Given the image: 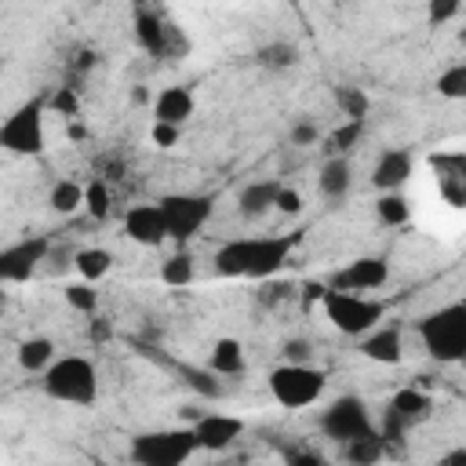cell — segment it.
Instances as JSON below:
<instances>
[{"instance_id":"1","label":"cell","mask_w":466,"mask_h":466,"mask_svg":"<svg viewBox=\"0 0 466 466\" xmlns=\"http://www.w3.org/2000/svg\"><path fill=\"white\" fill-rule=\"evenodd\" d=\"M299 244V233H258V237H233L215 251V273L237 280H266L284 269Z\"/></svg>"},{"instance_id":"2","label":"cell","mask_w":466,"mask_h":466,"mask_svg":"<svg viewBox=\"0 0 466 466\" xmlns=\"http://www.w3.org/2000/svg\"><path fill=\"white\" fill-rule=\"evenodd\" d=\"M415 335L430 360L462 364L466 360V299H451L415 320Z\"/></svg>"},{"instance_id":"3","label":"cell","mask_w":466,"mask_h":466,"mask_svg":"<svg viewBox=\"0 0 466 466\" xmlns=\"http://www.w3.org/2000/svg\"><path fill=\"white\" fill-rule=\"evenodd\" d=\"M40 386L51 400L58 404H73V408H91L98 400V390H102V379H98V368L91 357L84 353H66V357H55L47 364V371L40 375Z\"/></svg>"},{"instance_id":"4","label":"cell","mask_w":466,"mask_h":466,"mask_svg":"<svg viewBox=\"0 0 466 466\" xmlns=\"http://www.w3.org/2000/svg\"><path fill=\"white\" fill-rule=\"evenodd\" d=\"M320 309H324L328 324L339 335H350V339H360L364 331H371L386 317L382 299H371L364 291H346V288H324L320 291Z\"/></svg>"},{"instance_id":"5","label":"cell","mask_w":466,"mask_h":466,"mask_svg":"<svg viewBox=\"0 0 466 466\" xmlns=\"http://www.w3.org/2000/svg\"><path fill=\"white\" fill-rule=\"evenodd\" d=\"M266 386H269V397H273L280 408L299 411V408H309V404H317V400L324 397L328 375H324L313 360H280V364L269 371Z\"/></svg>"},{"instance_id":"6","label":"cell","mask_w":466,"mask_h":466,"mask_svg":"<svg viewBox=\"0 0 466 466\" xmlns=\"http://www.w3.org/2000/svg\"><path fill=\"white\" fill-rule=\"evenodd\" d=\"M197 451H200V444H197L193 426L189 430H182V426L178 430H149V433L131 437V448H127L131 462H138V466H182Z\"/></svg>"},{"instance_id":"7","label":"cell","mask_w":466,"mask_h":466,"mask_svg":"<svg viewBox=\"0 0 466 466\" xmlns=\"http://www.w3.org/2000/svg\"><path fill=\"white\" fill-rule=\"evenodd\" d=\"M44 113H47V102L44 98H29V102H22L0 124V146H4V153H11V157H40L44 146H47Z\"/></svg>"},{"instance_id":"8","label":"cell","mask_w":466,"mask_h":466,"mask_svg":"<svg viewBox=\"0 0 466 466\" xmlns=\"http://www.w3.org/2000/svg\"><path fill=\"white\" fill-rule=\"evenodd\" d=\"M375 430H379V426H375V419H371V408H368V400L357 397V393H339V397L328 400L324 411H320V433H324L328 441H335V444H346V441H353V437H368V433H375Z\"/></svg>"},{"instance_id":"9","label":"cell","mask_w":466,"mask_h":466,"mask_svg":"<svg viewBox=\"0 0 466 466\" xmlns=\"http://www.w3.org/2000/svg\"><path fill=\"white\" fill-rule=\"evenodd\" d=\"M157 204H160V211L167 218V237L175 244L193 240L208 226V218L215 211V197L211 193H164Z\"/></svg>"},{"instance_id":"10","label":"cell","mask_w":466,"mask_h":466,"mask_svg":"<svg viewBox=\"0 0 466 466\" xmlns=\"http://www.w3.org/2000/svg\"><path fill=\"white\" fill-rule=\"evenodd\" d=\"M51 251V240L44 233H33V237H22L15 244H7L0 251V280L4 284H22L36 273V266L47 258Z\"/></svg>"},{"instance_id":"11","label":"cell","mask_w":466,"mask_h":466,"mask_svg":"<svg viewBox=\"0 0 466 466\" xmlns=\"http://www.w3.org/2000/svg\"><path fill=\"white\" fill-rule=\"evenodd\" d=\"M390 284V258L386 255H357L346 266H339L328 280V288H346V291H379Z\"/></svg>"},{"instance_id":"12","label":"cell","mask_w":466,"mask_h":466,"mask_svg":"<svg viewBox=\"0 0 466 466\" xmlns=\"http://www.w3.org/2000/svg\"><path fill=\"white\" fill-rule=\"evenodd\" d=\"M120 229L138 248H160L164 240H171L167 237V218H164L160 204H131L124 211V218H120Z\"/></svg>"},{"instance_id":"13","label":"cell","mask_w":466,"mask_h":466,"mask_svg":"<svg viewBox=\"0 0 466 466\" xmlns=\"http://www.w3.org/2000/svg\"><path fill=\"white\" fill-rule=\"evenodd\" d=\"M357 353L375 364H400L404 360V331L397 324H375L371 331L360 335Z\"/></svg>"},{"instance_id":"14","label":"cell","mask_w":466,"mask_h":466,"mask_svg":"<svg viewBox=\"0 0 466 466\" xmlns=\"http://www.w3.org/2000/svg\"><path fill=\"white\" fill-rule=\"evenodd\" d=\"M193 433H197V444L204 451H226L229 444L240 441L244 433V419L237 415H222V411H208L193 422Z\"/></svg>"},{"instance_id":"15","label":"cell","mask_w":466,"mask_h":466,"mask_svg":"<svg viewBox=\"0 0 466 466\" xmlns=\"http://www.w3.org/2000/svg\"><path fill=\"white\" fill-rule=\"evenodd\" d=\"M415 171V157L411 149H400V146H390L375 157V167H371V186L382 193V189H404L408 178Z\"/></svg>"},{"instance_id":"16","label":"cell","mask_w":466,"mask_h":466,"mask_svg":"<svg viewBox=\"0 0 466 466\" xmlns=\"http://www.w3.org/2000/svg\"><path fill=\"white\" fill-rule=\"evenodd\" d=\"M197 113V98L189 87L182 84H171V87H160L157 98H153V120H164V124H189V116Z\"/></svg>"},{"instance_id":"17","label":"cell","mask_w":466,"mask_h":466,"mask_svg":"<svg viewBox=\"0 0 466 466\" xmlns=\"http://www.w3.org/2000/svg\"><path fill=\"white\" fill-rule=\"evenodd\" d=\"M277 193H280V182L277 178H255L248 186H240L237 193V211L244 218H262L269 211H277Z\"/></svg>"},{"instance_id":"18","label":"cell","mask_w":466,"mask_h":466,"mask_svg":"<svg viewBox=\"0 0 466 466\" xmlns=\"http://www.w3.org/2000/svg\"><path fill=\"white\" fill-rule=\"evenodd\" d=\"M350 186H353V164H350V157L331 153L320 164V171H317V193L324 200H342L350 193Z\"/></svg>"},{"instance_id":"19","label":"cell","mask_w":466,"mask_h":466,"mask_svg":"<svg viewBox=\"0 0 466 466\" xmlns=\"http://www.w3.org/2000/svg\"><path fill=\"white\" fill-rule=\"evenodd\" d=\"M208 368L222 379H240L248 371V353H244V342L233 339V335H222L211 342V353H208Z\"/></svg>"},{"instance_id":"20","label":"cell","mask_w":466,"mask_h":466,"mask_svg":"<svg viewBox=\"0 0 466 466\" xmlns=\"http://www.w3.org/2000/svg\"><path fill=\"white\" fill-rule=\"evenodd\" d=\"M430 408H433V397H430V393H422V390H415V386H404V390L393 393L386 415H390V426H400V430H404V426L426 419Z\"/></svg>"},{"instance_id":"21","label":"cell","mask_w":466,"mask_h":466,"mask_svg":"<svg viewBox=\"0 0 466 466\" xmlns=\"http://www.w3.org/2000/svg\"><path fill=\"white\" fill-rule=\"evenodd\" d=\"M448 160H451L455 171H448V164H441V160L433 157V178H437L441 197H444L448 204L466 208V157H462V153H448Z\"/></svg>"},{"instance_id":"22","label":"cell","mask_w":466,"mask_h":466,"mask_svg":"<svg viewBox=\"0 0 466 466\" xmlns=\"http://www.w3.org/2000/svg\"><path fill=\"white\" fill-rule=\"evenodd\" d=\"M339 459L350 466H375L379 459H386V433L375 430L368 437H353V441L339 444Z\"/></svg>"},{"instance_id":"23","label":"cell","mask_w":466,"mask_h":466,"mask_svg":"<svg viewBox=\"0 0 466 466\" xmlns=\"http://www.w3.org/2000/svg\"><path fill=\"white\" fill-rule=\"evenodd\" d=\"M375 222L379 226H408L411 222V200L404 189H382L375 197Z\"/></svg>"},{"instance_id":"24","label":"cell","mask_w":466,"mask_h":466,"mask_svg":"<svg viewBox=\"0 0 466 466\" xmlns=\"http://www.w3.org/2000/svg\"><path fill=\"white\" fill-rule=\"evenodd\" d=\"M73 266H76L80 280L98 284V280L109 277V269H113V251H109V248H98V244H87V248H80V251L73 255Z\"/></svg>"},{"instance_id":"25","label":"cell","mask_w":466,"mask_h":466,"mask_svg":"<svg viewBox=\"0 0 466 466\" xmlns=\"http://www.w3.org/2000/svg\"><path fill=\"white\" fill-rule=\"evenodd\" d=\"M15 357H18V364H22L25 371H33V375H44V371H47V364L55 360V342H51L47 335H33V339L18 342Z\"/></svg>"},{"instance_id":"26","label":"cell","mask_w":466,"mask_h":466,"mask_svg":"<svg viewBox=\"0 0 466 466\" xmlns=\"http://www.w3.org/2000/svg\"><path fill=\"white\" fill-rule=\"evenodd\" d=\"M47 204H51V211H58V215H73V211H80V208L87 204V189H84L76 178H58V182L51 186V193H47Z\"/></svg>"},{"instance_id":"27","label":"cell","mask_w":466,"mask_h":466,"mask_svg":"<svg viewBox=\"0 0 466 466\" xmlns=\"http://www.w3.org/2000/svg\"><path fill=\"white\" fill-rule=\"evenodd\" d=\"M160 280H164L167 288H186V284H193V280H197L193 255H189V251H175V255H167V258L160 262Z\"/></svg>"},{"instance_id":"28","label":"cell","mask_w":466,"mask_h":466,"mask_svg":"<svg viewBox=\"0 0 466 466\" xmlns=\"http://www.w3.org/2000/svg\"><path fill=\"white\" fill-rule=\"evenodd\" d=\"M433 91L448 102H466V62H451L437 73L433 80Z\"/></svg>"},{"instance_id":"29","label":"cell","mask_w":466,"mask_h":466,"mask_svg":"<svg viewBox=\"0 0 466 466\" xmlns=\"http://www.w3.org/2000/svg\"><path fill=\"white\" fill-rule=\"evenodd\" d=\"M335 106H339V113L346 116V120H364L368 116V109H371V98H368V91L364 87H335Z\"/></svg>"},{"instance_id":"30","label":"cell","mask_w":466,"mask_h":466,"mask_svg":"<svg viewBox=\"0 0 466 466\" xmlns=\"http://www.w3.org/2000/svg\"><path fill=\"white\" fill-rule=\"evenodd\" d=\"M258 62L266 69H291L299 62V47L291 40H269L258 47Z\"/></svg>"},{"instance_id":"31","label":"cell","mask_w":466,"mask_h":466,"mask_svg":"<svg viewBox=\"0 0 466 466\" xmlns=\"http://www.w3.org/2000/svg\"><path fill=\"white\" fill-rule=\"evenodd\" d=\"M66 302H69V309H76V313H84V317H95V313H98V291H95L91 280L69 284V288H66Z\"/></svg>"},{"instance_id":"32","label":"cell","mask_w":466,"mask_h":466,"mask_svg":"<svg viewBox=\"0 0 466 466\" xmlns=\"http://www.w3.org/2000/svg\"><path fill=\"white\" fill-rule=\"evenodd\" d=\"M182 375H186V382H189L197 393H204L208 400H218V397L226 393V386L218 382L222 375H215L211 368H208V371H204V368H182Z\"/></svg>"},{"instance_id":"33","label":"cell","mask_w":466,"mask_h":466,"mask_svg":"<svg viewBox=\"0 0 466 466\" xmlns=\"http://www.w3.org/2000/svg\"><path fill=\"white\" fill-rule=\"evenodd\" d=\"M360 124H364V120H346L339 131H331V135H328V149L346 157V153L357 146V138H360Z\"/></svg>"},{"instance_id":"34","label":"cell","mask_w":466,"mask_h":466,"mask_svg":"<svg viewBox=\"0 0 466 466\" xmlns=\"http://www.w3.org/2000/svg\"><path fill=\"white\" fill-rule=\"evenodd\" d=\"M320 142V124L309 116H299L291 124V146H317Z\"/></svg>"},{"instance_id":"35","label":"cell","mask_w":466,"mask_h":466,"mask_svg":"<svg viewBox=\"0 0 466 466\" xmlns=\"http://www.w3.org/2000/svg\"><path fill=\"white\" fill-rule=\"evenodd\" d=\"M149 138H153V146H157V149H171V146H178V138H182V127H178V124H164V120H153V124H149Z\"/></svg>"},{"instance_id":"36","label":"cell","mask_w":466,"mask_h":466,"mask_svg":"<svg viewBox=\"0 0 466 466\" xmlns=\"http://www.w3.org/2000/svg\"><path fill=\"white\" fill-rule=\"evenodd\" d=\"M87 211H91L95 218H106V215H109V189H106L102 178L87 182Z\"/></svg>"},{"instance_id":"37","label":"cell","mask_w":466,"mask_h":466,"mask_svg":"<svg viewBox=\"0 0 466 466\" xmlns=\"http://www.w3.org/2000/svg\"><path fill=\"white\" fill-rule=\"evenodd\" d=\"M459 15V0H430L426 4V22L430 25H444Z\"/></svg>"},{"instance_id":"38","label":"cell","mask_w":466,"mask_h":466,"mask_svg":"<svg viewBox=\"0 0 466 466\" xmlns=\"http://www.w3.org/2000/svg\"><path fill=\"white\" fill-rule=\"evenodd\" d=\"M47 106H51L58 116H76V113H80V98L73 95V87H58Z\"/></svg>"},{"instance_id":"39","label":"cell","mask_w":466,"mask_h":466,"mask_svg":"<svg viewBox=\"0 0 466 466\" xmlns=\"http://www.w3.org/2000/svg\"><path fill=\"white\" fill-rule=\"evenodd\" d=\"M135 25H138V40H142L149 51H157V47H160V40H164V36H160V22H157L153 15H138V22H135Z\"/></svg>"},{"instance_id":"40","label":"cell","mask_w":466,"mask_h":466,"mask_svg":"<svg viewBox=\"0 0 466 466\" xmlns=\"http://www.w3.org/2000/svg\"><path fill=\"white\" fill-rule=\"evenodd\" d=\"M302 193L295 189V186H280V193H277V211L280 215H302Z\"/></svg>"},{"instance_id":"41","label":"cell","mask_w":466,"mask_h":466,"mask_svg":"<svg viewBox=\"0 0 466 466\" xmlns=\"http://www.w3.org/2000/svg\"><path fill=\"white\" fill-rule=\"evenodd\" d=\"M280 350H284V360H313V342H309V339H302V335L288 339Z\"/></svg>"},{"instance_id":"42","label":"cell","mask_w":466,"mask_h":466,"mask_svg":"<svg viewBox=\"0 0 466 466\" xmlns=\"http://www.w3.org/2000/svg\"><path fill=\"white\" fill-rule=\"evenodd\" d=\"M444 466H455V462H466V448H459V451H448L444 459H441Z\"/></svg>"}]
</instances>
